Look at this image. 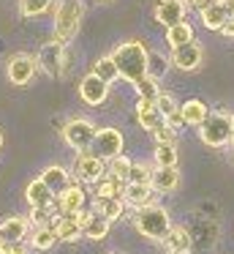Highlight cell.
Here are the masks:
<instances>
[{
    "instance_id": "6da1fadb",
    "label": "cell",
    "mask_w": 234,
    "mask_h": 254,
    "mask_svg": "<svg viewBox=\"0 0 234 254\" xmlns=\"http://www.w3.org/2000/svg\"><path fill=\"white\" fill-rule=\"evenodd\" d=\"M109 55L114 58L117 63V71H120V79L136 85L139 79L147 77V66H150V50L141 39H125L114 47Z\"/></svg>"
},
{
    "instance_id": "2e32d148",
    "label": "cell",
    "mask_w": 234,
    "mask_h": 254,
    "mask_svg": "<svg viewBox=\"0 0 234 254\" xmlns=\"http://www.w3.org/2000/svg\"><path fill=\"white\" fill-rule=\"evenodd\" d=\"M52 227H54V232H57L60 243H74V241H79V238H85L82 235V221L76 213H60Z\"/></svg>"
},
{
    "instance_id": "5b68a950",
    "label": "cell",
    "mask_w": 234,
    "mask_h": 254,
    "mask_svg": "<svg viewBox=\"0 0 234 254\" xmlns=\"http://www.w3.org/2000/svg\"><path fill=\"white\" fill-rule=\"evenodd\" d=\"M36 61H38V68H41L47 77H54V79L68 77V71H71L68 44H63V41H57V39L41 44V50L36 52Z\"/></svg>"
},
{
    "instance_id": "ac0fdd59",
    "label": "cell",
    "mask_w": 234,
    "mask_h": 254,
    "mask_svg": "<svg viewBox=\"0 0 234 254\" xmlns=\"http://www.w3.org/2000/svg\"><path fill=\"white\" fill-rule=\"evenodd\" d=\"M136 123H139L144 131H155L158 126L163 123V115H161V110H158V104L155 101H141V99H136Z\"/></svg>"
},
{
    "instance_id": "5bb4252c",
    "label": "cell",
    "mask_w": 234,
    "mask_h": 254,
    "mask_svg": "<svg viewBox=\"0 0 234 254\" xmlns=\"http://www.w3.org/2000/svg\"><path fill=\"white\" fill-rule=\"evenodd\" d=\"M30 224L33 221L27 219V216H19V213L3 216V219H0V241H8V243L25 241V235L30 232Z\"/></svg>"
},
{
    "instance_id": "d6986e66",
    "label": "cell",
    "mask_w": 234,
    "mask_h": 254,
    "mask_svg": "<svg viewBox=\"0 0 234 254\" xmlns=\"http://www.w3.org/2000/svg\"><path fill=\"white\" fill-rule=\"evenodd\" d=\"M163 246H166L169 254H190V249H193V235H190L188 227H172L166 235V241H163Z\"/></svg>"
},
{
    "instance_id": "c3c4849f",
    "label": "cell",
    "mask_w": 234,
    "mask_h": 254,
    "mask_svg": "<svg viewBox=\"0 0 234 254\" xmlns=\"http://www.w3.org/2000/svg\"><path fill=\"white\" fill-rule=\"evenodd\" d=\"M232 19H234V17H232Z\"/></svg>"
},
{
    "instance_id": "4dcf8cb0",
    "label": "cell",
    "mask_w": 234,
    "mask_h": 254,
    "mask_svg": "<svg viewBox=\"0 0 234 254\" xmlns=\"http://www.w3.org/2000/svg\"><path fill=\"white\" fill-rule=\"evenodd\" d=\"M93 189H95V199H114V197H123L125 183H120V181H114V178L103 175Z\"/></svg>"
},
{
    "instance_id": "7a4b0ae2",
    "label": "cell",
    "mask_w": 234,
    "mask_h": 254,
    "mask_svg": "<svg viewBox=\"0 0 234 254\" xmlns=\"http://www.w3.org/2000/svg\"><path fill=\"white\" fill-rule=\"evenodd\" d=\"M134 230L152 243H163L169 230H172V216H169V210L163 205L150 202L144 208L134 210Z\"/></svg>"
},
{
    "instance_id": "b9f144b4",
    "label": "cell",
    "mask_w": 234,
    "mask_h": 254,
    "mask_svg": "<svg viewBox=\"0 0 234 254\" xmlns=\"http://www.w3.org/2000/svg\"><path fill=\"white\" fill-rule=\"evenodd\" d=\"M0 254H11V243L8 241H0Z\"/></svg>"
},
{
    "instance_id": "e575fe53",
    "label": "cell",
    "mask_w": 234,
    "mask_h": 254,
    "mask_svg": "<svg viewBox=\"0 0 234 254\" xmlns=\"http://www.w3.org/2000/svg\"><path fill=\"white\" fill-rule=\"evenodd\" d=\"M169 68H172V61H169L166 55H161V52H150V66H147V74H150V77L163 79Z\"/></svg>"
},
{
    "instance_id": "74e56055",
    "label": "cell",
    "mask_w": 234,
    "mask_h": 254,
    "mask_svg": "<svg viewBox=\"0 0 234 254\" xmlns=\"http://www.w3.org/2000/svg\"><path fill=\"white\" fill-rule=\"evenodd\" d=\"M166 126H172V128H183V126H185V118H183V107H180V110H174L172 115H166Z\"/></svg>"
},
{
    "instance_id": "d4e9b609",
    "label": "cell",
    "mask_w": 234,
    "mask_h": 254,
    "mask_svg": "<svg viewBox=\"0 0 234 254\" xmlns=\"http://www.w3.org/2000/svg\"><path fill=\"white\" fill-rule=\"evenodd\" d=\"M183 107V118H185V126H193V128H199L201 123L207 121V115H210V107L204 104L201 99H188L185 104H180Z\"/></svg>"
},
{
    "instance_id": "603a6c76",
    "label": "cell",
    "mask_w": 234,
    "mask_h": 254,
    "mask_svg": "<svg viewBox=\"0 0 234 254\" xmlns=\"http://www.w3.org/2000/svg\"><path fill=\"white\" fill-rule=\"evenodd\" d=\"M180 186V170L177 167H155V175H152V189L158 194H172Z\"/></svg>"
},
{
    "instance_id": "83f0119b",
    "label": "cell",
    "mask_w": 234,
    "mask_h": 254,
    "mask_svg": "<svg viewBox=\"0 0 234 254\" xmlns=\"http://www.w3.org/2000/svg\"><path fill=\"white\" fill-rule=\"evenodd\" d=\"M131 167H134V161L125 153H120V156H114V159L106 161V175L114 178V181H120V183H128L131 181Z\"/></svg>"
},
{
    "instance_id": "d6a6232c",
    "label": "cell",
    "mask_w": 234,
    "mask_h": 254,
    "mask_svg": "<svg viewBox=\"0 0 234 254\" xmlns=\"http://www.w3.org/2000/svg\"><path fill=\"white\" fill-rule=\"evenodd\" d=\"M93 74H98L101 79H106L109 85H112L114 79L120 77V71H117V63H114V58H112V55H103V58H98V61L93 63Z\"/></svg>"
},
{
    "instance_id": "7bdbcfd3",
    "label": "cell",
    "mask_w": 234,
    "mask_h": 254,
    "mask_svg": "<svg viewBox=\"0 0 234 254\" xmlns=\"http://www.w3.org/2000/svg\"><path fill=\"white\" fill-rule=\"evenodd\" d=\"M223 6H226V11H229V14H232V17H234V0H226Z\"/></svg>"
},
{
    "instance_id": "7dc6e473",
    "label": "cell",
    "mask_w": 234,
    "mask_h": 254,
    "mask_svg": "<svg viewBox=\"0 0 234 254\" xmlns=\"http://www.w3.org/2000/svg\"><path fill=\"white\" fill-rule=\"evenodd\" d=\"M232 145H234V139H232Z\"/></svg>"
},
{
    "instance_id": "4fadbf2b",
    "label": "cell",
    "mask_w": 234,
    "mask_h": 254,
    "mask_svg": "<svg viewBox=\"0 0 234 254\" xmlns=\"http://www.w3.org/2000/svg\"><path fill=\"white\" fill-rule=\"evenodd\" d=\"M79 221H82V235H85V241H103V238L109 235V230H112V221L106 219V216L95 213V210H87L82 208L79 213Z\"/></svg>"
},
{
    "instance_id": "7402d4cb",
    "label": "cell",
    "mask_w": 234,
    "mask_h": 254,
    "mask_svg": "<svg viewBox=\"0 0 234 254\" xmlns=\"http://www.w3.org/2000/svg\"><path fill=\"white\" fill-rule=\"evenodd\" d=\"M41 181L47 183L54 194H60V191H65V189L74 183V175H71L65 167H60V164H49V167L41 170Z\"/></svg>"
},
{
    "instance_id": "30bf717a",
    "label": "cell",
    "mask_w": 234,
    "mask_h": 254,
    "mask_svg": "<svg viewBox=\"0 0 234 254\" xmlns=\"http://www.w3.org/2000/svg\"><path fill=\"white\" fill-rule=\"evenodd\" d=\"M188 3L185 0H155L152 6V19L163 28H172L177 22H185L188 19Z\"/></svg>"
},
{
    "instance_id": "8d00e7d4",
    "label": "cell",
    "mask_w": 234,
    "mask_h": 254,
    "mask_svg": "<svg viewBox=\"0 0 234 254\" xmlns=\"http://www.w3.org/2000/svg\"><path fill=\"white\" fill-rule=\"evenodd\" d=\"M158 110H161V115H163V121H166V115H172L174 110H180V104H177V99H174L172 93H161L158 96Z\"/></svg>"
},
{
    "instance_id": "ab89813d",
    "label": "cell",
    "mask_w": 234,
    "mask_h": 254,
    "mask_svg": "<svg viewBox=\"0 0 234 254\" xmlns=\"http://www.w3.org/2000/svg\"><path fill=\"white\" fill-rule=\"evenodd\" d=\"M221 36L223 39H234V19H229V22L221 28Z\"/></svg>"
},
{
    "instance_id": "f1b7e54d",
    "label": "cell",
    "mask_w": 234,
    "mask_h": 254,
    "mask_svg": "<svg viewBox=\"0 0 234 254\" xmlns=\"http://www.w3.org/2000/svg\"><path fill=\"white\" fill-rule=\"evenodd\" d=\"M57 3L60 0H19V14L25 19H36V17H41V14L52 11Z\"/></svg>"
},
{
    "instance_id": "f546056e",
    "label": "cell",
    "mask_w": 234,
    "mask_h": 254,
    "mask_svg": "<svg viewBox=\"0 0 234 254\" xmlns=\"http://www.w3.org/2000/svg\"><path fill=\"white\" fill-rule=\"evenodd\" d=\"M134 90H136V99H141V101H158V96L163 93L161 79L150 77V74H147L144 79H139V82L134 85Z\"/></svg>"
},
{
    "instance_id": "1f68e13d",
    "label": "cell",
    "mask_w": 234,
    "mask_h": 254,
    "mask_svg": "<svg viewBox=\"0 0 234 254\" xmlns=\"http://www.w3.org/2000/svg\"><path fill=\"white\" fill-rule=\"evenodd\" d=\"M177 145H155L152 150V164L155 167H177Z\"/></svg>"
},
{
    "instance_id": "484cf974",
    "label": "cell",
    "mask_w": 234,
    "mask_h": 254,
    "mask_svg": "<svg viewBox=\"0 0 234 254\" xmlns=\"http://www.w3.org/2000/svg\"><path fill=\"white\" fill-rule=\"evenodd\" d=\"M190 41H196V36H193V25H190L188 19L166 28V47L169 50H177V47L190 44Z\"/></svg>"
},
{
    "instance_id": "8992f818",
    "label": "cell",
    "mask_w": 234,
    "mask_h": 254,
    "mask_svg": "<svg viewBox=\"0 0 234 254\" xmlns=\"http://www.w3.org/2000/svg\"><path fill=\"white\" fill-rule=\"evenodd\" d=\"M60 134H63V142L68 145L71 150L82 153V150L93 148L98 128H95V123L87 121V118H68V121L63 123V128H60Z\"/></svg>"
},
{
    "instance_id": "9c48e42d",
    "label": "cell",
    "mask_w": 234,
    "mask_h": 254,
    "mask_svg": "<svg viewBox=\"0 0 234 254\" xmlns=\"http://www.w3.org/2000/svg\"><path fill=\"white\" fill-rule=\"evenodd\" d=\"M123 148H125V137H123V131H120L117 126H103V128H98V134H95V142H93V153L95 156H101V159H114V156H120L123 153Z\"/></svg>"
},
{
    "instance_id": "ba28073f",
    "label": "cell",
    "mask_w": 234,
    "mask_h": 254,
    "mask_svg": "<svg viewBox=\"0 0 234 254\" xmlns=\"http://www.w3.org/2000/svg\"><path fill=\"white\" fill-rule=\"evenodd\" d=\"M74 175H79L82 183H93V186H95V183L106 175V159L95 156L93 150H82L74 159Z\"/></svg>"
},
{
    "instance_id": "60d3db41",
    "label": "cell",
    "mask_w": 234,
    "mask_h": 254,
    "mask_svg": "<svg viewBox=\"0 0 234 254\" xmlns=\"http://www.w3.org/2000/svg\"><path fill=\"white\" fill-rule=\"evenodd\" d=\"M188 3V8H196V11H201L204 6H210V0H185Z\"/></svg>"
},
{
    "instance_id": "7c38bea8",
    "label": "cell",
    "mask_w": 234,
    "mask_h": 254,
    "mask_svg": "<svg viewBox=\"0 0 234 254\" xmlns=\"http://www.w3.org/2000/svg\"><path fill=\"white\" fill-rule=\"evenodd\" d=\"M79 99L85 101L87 107H101L106 104L109 99V82L106 79H101L98 74H87V77L79 79Z\"/></svg>"
},
{
    "instance_id": "d590c367",
    "label": "cell",
    "mask_w": 234,
    "mask_h": 254,
    "mask_svg": "<svg viewBox=\"0 0 234 254\" xmlns=\"http://www.w3.org/2000/svg\"><path fill=\"white\" fill-rule=\"evenodd\" d=\"M152 139H155V145H177V128L166 126V121H163L161 126L152 131Z\"/></svg>"
},
{
    "instance_id": "9a60e30c",
    "label": "cell",
    "mask_w": 234,
    "mask_h": 254,
    "mask_svg": "<svg viewBox=\"0 0 234 254\" xmlns=\"http://www.w3.org/2000/svg\"><path fill=\"white\" fill-rule=\"evenodd\" d=\"M85 205H87V191H85V186H82V183H71L65 191L57 194L60 213H79Z\"/></svg>"
},
{
    "instance_id": "f6af8a7d",
    "label": "cell",
    "mask_w": 234,
    "mask_h": 254,
    "mask_svg": "<svg viewBox=\"0 0 234 254\" xmlns=\"http://www.w3.org/2000/svg\"><path fill=\"white\" fill-rule=\"evenodd\" d=\"M98 3H109V0H98Z\"/></svg>"
},
{
    "instance_id": "bcb514c9",
    "label": "cell",
    "mask_w": 234,
    "mask_h": 254,
    "mask_svg": "<svg viewBox=\"0 0 234 254\" xmlns=\"http://www.w3.org/2000/svg\"><path fill=\"white\" fill-rule=\"evenodd\" d=\"M109 254H117V252H109Z\"/></svg>"
},
{
    "instance_id": "52a82bcc",
    "label": "cell",
    "mask_w": 234,
    "mask_h": 254,
    "mask_svg": "<svg viewBox=\"0 0 234 254\" xmlns=\"http://www.w3.org/2000/svg\"><path fill=\"white\" fill-rule=\"evenodd\" d=\"M41 71L38 68V61L27 52H14V55L5 61V79H8L14 88H27V85L36 79V74Z\"/></svg>"
},
{
    "instance_id": "ee69618b",
    "label": "cell",
    "mask_w": 234,
    "mask_h": 254,
    "mask_svg": "<svg viewBox=\"0 0 234 254\" xmlns=\"http://www.w3.org/2000/svg\"><path fill=\"white\" fill-rule=\"evenodd\" d=\"M0 148H3V134H0Z\"/></svg>"
},
{
    "instance_id": "f35d334b",
    "label": "cell",
    "mask_w": 234,
    "mask_h": 254,
    "mask_svg": "<svg viewBox=\"0 0 234 254\" xmlns=\"http://www.w3.org/2000/svg\"><path fill=\"white\" fill-rule=\"evenodd\" d=\"M11 254H30V246H27L25 241H19V243H11Z\"/></svg>"
},
{
    "instance_id": "ffe728a7",
    "label": "cell",
    "mask_w": 234,
    "mask_h": 254,
    "mask_svg": "<svg viewBox=\"0 0 234 254\" xmlns=\"http://www.w3.org/2000/svg\"><path fill=\"white\" fill-rule=\"evenodd\" d=\"M232 19V14L226 11V6L223 3H210V6H204L199 11V22L204 25L207 30H215V33H221V28Z\"/></svg>"
},
{
    "instance_id": "e0dca14e",
    "label": "cell",
    "mask_w": 234,
    "mask_h": 254,
    "mask_svg": "<svg viewBox=\"0 0 234 254\" xmlns=\"http://www.w3.org/2000/svg\"><path fill=\"white\" fill-rule=\"evenodd\" d=\"M152 194H155L152 183H125V189H123V199L128 202V208H134V210L150 205Z\"/></svg>"
},
{
    "instance_id": "cb8c5ba5",
    "label": "cell",
    "mask_w": 234,
    "mask_h": 254,
    "mask_svg": "<svg viewBox=\"0 0 234 254\" xmlns=\"http://www.w3.org/2000/svg\"><path fill=\"white\" fill-rule=\"evenodd\" d=\"M54 243H60V241H57V232H54L52 224H38L30 230V249L33 252L44 254V252H49Z\"/></svg>"
},
{
    "instance_id": "4316f807",
    "label": "cell",
    "mask_w": 234,
    "mask_h": 254,
    "mask_svg": "<svg viewBox=\"0 0 234 254\" xmlns=\"http://www.w3.org/2000/svg\"><path fill=\"white\" fill-rule=\"evenodd\" d=\"M93 210L101 216H106L109 221H120L125 216V210H128V202H125L123 197H114V199H95V205H93Z\"/></svg>"
},
{
    "instance_id": "277c9868",
    "label": "cell",
    "mask_w": 234,
    "mask_h": 254,
    "mask_svg": "<svg viewBox=\"0 0 234 254\" xmlns=\"http://www.w3.org/2000/svg\"><path fill=\"white\" fill-rule=\"evenodd\" d=\"M82 19H85V3L82 0H60L54 6V36L52 39L63 41V44L74 41L82 28Z\"/></svg>"
},
{
    "instance_id": "8fae6325",
    "label": "cell",
    "mask_w": 234,
    "mask_h": 254,
    "mask_svg": "<svg viewBox=\"0 0 234 254\" xmlns=\"http://www.w3.org/2000/svg\"><path fill=\"white\" fill-rule=\"evenodd\" d=\"M169 61H172V68H177V71H196V68L204 63V47H201L199 41L183 44V47H177V50H172Z\"/></svg>"
},
{
    "instance_id": "836d02e7",
    "label": "cell",
    "mask_w": 234,
    "mask_h": 254,
    "mask_svg": "<svg viewBox=\"0 0 234 254\" xmlns=\"http://www.w3.org/2000/svg\"><path fill=\"white\" fill-rule=\"evenodd\" d=\"M152 175H155V164H150V161H134L128 183H152Z\"/></svg>"
},
{
    "instance_id": "3957f363",
    "label": "cell",
    "mask_w": 234,
    "mask_h": 254,
    "mask_svg": "<svg viewBox=\"0 0 234 254\" xmlns=\"http://www.w3.org/2000/svg\"><path fill=\"white\" fill-rule=\"evenodd\" d=\"M196 134L207 148H226L234 139V115L226 110H212L207 121L196 128Z\"/></svg>"
},
{
    "instance_id": "44dd1931",
    "label": "cell",
    "mask_w": 234,
    "mask_h": 254,
    "mask_svg": "<svg viewBox=\"0 0 234 254\" xmlns=\"http://www.w3.org/2000/svg\"><path fill=\"white\" fill-rule=\"evenodd\" d=\"M54 197H57V194H54L52 189L41 181V175L25 186V199H27V205H30V208H44V205L54 202Z\"/></svg>"
}]
</instances>
